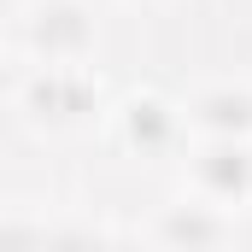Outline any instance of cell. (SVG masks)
Masks as SVG:
<instances>
[{
	"instance_id": "1",
	"label": "cell",
	"mask_w": 252,
	"mask_h": 252,
	"mask_svg": "<svg viewBox=\"0 0 252 252\" xmlns=\"http://www.w3.org/2000/svg\"><path fill=\"white\" fill-rule=\"evenodd\" d=\"M205 176H211L217 188H241V176H247V164H241V153H235V164H205Z\"/></svg>"
}]
</instances>
